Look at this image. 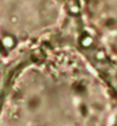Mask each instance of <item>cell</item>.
<instances>
[{
    "mask_svg": "<svg viewBox=\"0 0 117 126\" xmlns=\"http://www.w3.org/2000/svg\"><path fill=\"white\" fill-rule=\"evenodd\" d=\"M8 118L18 126H117V100L82 55L39 59L15 91Z\"/></svg>",
    "mask_w": 117,
    "mask_h": 126,
    "instance_id": "1",
    "label": "cell"
}]
</instances>
